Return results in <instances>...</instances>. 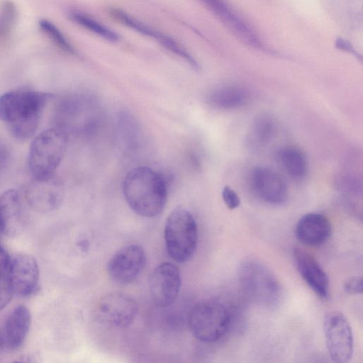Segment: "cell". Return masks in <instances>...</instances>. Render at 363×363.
<instances>
[{
	"label": "cell",
	"instance_id": "obj_13",
	"mask_svg": "<svg viewBox=\"0 0 363 363\" xmlns=\"http://www.w3.org/2000/svg\"><path fill=\"white\" fill-rule=\"evenodd\" d=\"M10 278L13 294L28 297L39 289L40 271L35 258L27 253H18L11 258Z\"/></svg>",
	"mask_w": 363,
	"mask_h": 363
},
{
	"label": "cell",
	"instance_id": "obj_11",
	"mask_svg": "<svg viewBox=\"0 0 363 363\" xmlns=\"http://www.w3.org/2000/svg\"><path fill=\"white\" fill-rule=\"evenodd\" d=\"M64 197L62 182L54 175L43 179H33L25 189L28 205L39 213H48L57 208Z\"/></svg>",
	"mask_w": 363,
	"mask_h": 363
},
{
	"label": "cell",
	"instance_id": "obj_31",
	"mask_svg": "<svg viewBox=\"0 0 363 363\" xmlns=\"http://www.w3.org/2000/svg\"><path fill=\"white\" fill-rule=\"evenodd\" d=\"M10 159V151L6 144L0 140V172L8 165Z\"/></svg>",
	"mask_w": 363,
	"mask_h": 363
},
{
	"label": "cell",
	"instance_id": "obj_7",
	"mask_svg": "<svg viewBox=\"0 0 363 363\" xmlns=\"http://www.w3.org/2000/svg\"><path fill=\"white\" fill-rule=\"evenodd\" d=\"M323 328L327 350L332 360L337 363L349 362L353 354L354 339L345 316L338 311L328 313Z\"/></svg>",
	"mask_w": 363,
	"mask_h": 363
},
{
	"label": "cell",
	"instance_id": "obj_25",
	"mask_svg": "<svg viewBox=\"0 0 363 363\" xmlns=\"http://www.w3.org/2000/svg\"><path fill=\"white\" fill-rule=\"evenodd\" d=\"M39 27L42 32L62 50L72 55L76 53L72 45L52 22L47 19H41L39 21Z\"/></svg>",
	"mask_w": 363,
	"mask_h": 363
},
{
	"label": "cell",
	"instance_id": "obj_21",
	"mask_svg": "<svg viewBox=\"0 0 363 363\" xmlns=\"http://www.w3.org/2000/svg\"><path fill=\"white\" fill-rule=\"evenodd\" d=\"M277 159L286 172L292 179H303L308 171V162L304 152L295 146H286L277 152Z\"/></svg>",
	"mask_w": 363,
	"mask_h": 363
},
{
	"label": "cell",
	"instance_id": "obj_29",
	"mask_svg": "<svg viewBox=\"0 0 363 363\" xmlns=\"http://www.w3.org/2000/svg\"><path fill=\"white\" fill-rule=\"evenodd\" d=\"M345 291L350 294H357L362 292L363 281L360 276H354L347 279L344 284Z\"/></svg>",
	"mask_w": 363,
	"mask_h": 363
},
{
	"label": "cell",
	"instance_id": "obj_24",
	"mask_svg": "<svg viewBox=\"0 0 363 363\" xmlns=\"http://www.w3.org/2000/svg\"><path fill=\"white\" fill-rule=\"evenodd\" d=\"M120 135L122 141L130 149L136 147L140 138V128L132 116L125 113L120 116Z\"/></svg>",
	"mask_w": 363,
	"mask_h": 363
},
{
	"label": "cell",
	"instance_id": "obj_27",
	"mask_svg": "<svg viewBox=\"0 0 363 363\" xmlns=\"http://www.w3.org/2000/svg\"><path fill=\"white\" fill-rule=\"evenodd\" d=\"M17 16L15 4L4 1L0 7V38L6 35L13 28Z\"/></svg>",
	"mask_w": 363,
	"mask_h": 363
},
{
	"label": "cell",
	"instance_id": "obj_30",
	"mask_svg": "<svg viewBox=\"0 0 363 363\" xmlns=\"http://www.w3.org/2000/svg\"><path fill=\"white\" fill-rule=\"evenodd\" d=\"M11 257L7 252L0 246V281L10 278Z\"/></svg>",
	"mask_w": 363,
	"mask_h": 363
},
{
	"label": "cell",
	"instance_id": "obj_5",
	"mask_svg": "<svg viewBox=\"0 0 363 363\" xmlns=\"http://www.w3.org/2000/svg\"><path fill=\"white\" fill-rule=\"evenodd\" d=\"M238 281L246 296L264 306L276 305L281 297V286L275 276L261 262L248 259L238 269Z\"/></svg>",
	"mask_w": 363,
	"mask_h": 363
},
{
	"label": "cell",
	"instance_id": "obj_8",
	"mask_svg": "<svg viewBox=\"0 0 363 363\" xmlns=\"http://www.w3.org/2000/svg\"><path fill=\"white\" fill-rule=\"evenodd\" d=\"M99 320L114 328H126L134 320L138 313V304L130 296L118 292L103 296L96 309Z\"/></svg>",
	"mask_w": 363,
	"mask_h": 363
},
{
	"label": "cell",
	"instance_id": "obj_19",
	"mask_svg": "<svg viewBox=\"0 0 363 363\" xmlns=\"http://www.w3.org/2000/svg\"><path fill=\"white\" fill-rule=\"evenodd\" d=\"M235 34L254 46L259 45L250 28L231 9L224 0H200Z\"/></svg>",
	"mask_w": 363,
	"mask_h": 363
},
{
	"label": "cell",
	"instance_id": "obj_16",
	"mask_svg": "<svg viewBox=\"0 0 363 363\" xmlns=\"http://www.w3.org/2000/svg\"><path fill=\"white\" fill-rule=\"evenodd\" d=\"M294 258L301 277L319 296L328 295V277L318 262L308 252L300 248L294 250Z\"/></svg>",
	"mask_w": 363,
	"mask_h": 363
},
{
	"label": "cell",
	"instance_id": "obj_12",
	"mask_svg": "<svg viewBox=\"0 0 363 363\" xmlns=\"http://www.w3.org/2000/svg\"><path fill=\"white\" fill-rule=\"evenodd\" d=\"M63 118L65 121L60 126L67 129H77L81 133L92 130L99 118V106L96 101L85 96H75L69 98L62 106Z\"/></svg>",
	"mask_w": 363,
	"mask_h": 363
},
{
	"label": "cell",
	"instance_id": "obj_4",
	"mask_svg": "<svg viewBox=\"0 0 363 363\" xmlns=\"http://www.w3.org/2000/svg\"><path fill=\"white\" fill-rule=\"evenodd\" d=\"M164 240L169 256L184 263L194 255L198 241V229L193 215L183 207L174 208L167 218Z\"/></svg>",
	"mask_w": 363,
	"mask_h": 363
},
{
	"label": "cell",
	"instance_id": "obj_3",
	"mask_svg": "<svg viewBox=\"0 0 363 363\" xmlns=\"http://www.w3.org/2000/svg\"><path fill=\"white\" fill-rule=\"evenodd\" d=\"M67 133L60 127L41 132L32 141L28 163L33 179L54 175L67 149Z\"/></svg>",
	"mask_w": 363,
	"mask_h": 363
},
{
	"label": "cell",
	"instance_id": "obj_23",
	"mask_svg": "<svg viewBox=\"0 0 363 363\" xmlns=\"http://www.w3.org/2000/svg\"><path fill=\"white\" fill-rule=\"evenodd\" d=\"M109 13L113 18L121 22L126 27L131 28L143 35L155 39L160 44L162 43L166 35L147 26L120 9L111 8L109 10Z\"/></svg>",
	"mask_w": 363,
	"mask_h": 363
},
{
	"label": "cell",
	"instance_id": "obj_20",
	"mask_svg": "<svg viewBox=\"0 0 363 363\" xmlns=\"http://www.w3.org/2000/svg\"><path fill=\"white\" fill-rule=\"evenodd\" d=\"M248 91L239 86L226 85L213 89L208 95V102L213 107L230 110L238 108L249 100Z\"/></svg>",
	"mask_w": 363,
	"mask_h": 363
},
{
	"label": "cell",
	"instance_id": "obj_22",
	"mask_svg": "<svg viewBox=\"0 0 363 363\" xmlns=\"http://www.w3.org/2000/svg\"><path fill=\"white\" fill-rule=\"evenodd\" d=\"M69 18L108 41L115 43L119 40L120 37L117 33L83 12L72 11L69 13Z\"/></svg>",
	"mask_w": 363,
	"mask_h": 363
},
{
	"label": "cell",
	"instance_id": "obj_1",
	"mask_svg": "<svg viewBox=\"0 0 363 363\" xmlns=\"http://www.w3.org/2000/svg\"><path fill=\"white\" fill-rule=\"evenodd\" d=\"M52 97L48 93L14 90L0 96V120L8 123L12 135L25 140L36 132L44 107Z\"/></svg>",
	"mask_w": 363,
	"mask_h": 363
},
{
	"label": "cell",
	"instance_id": "obj_9",
	"mask_svg": "<svg viewBox=\"0 0 363 363\" xmlns=\"http://www.w3.org/2000/svg\"><path fill=\"white\" fill-rule=\"evenodd\" d=\"M148 284L155 305L169 306L176 300L181 288L180 271L171 262L160 263L150 274Z\"/></svg>",
	"mask_w": 363,
	"mask_h": 363
},
{
	"label": "cell",
	"instance_id": "obj_17",
	"mask_svg": "<svg viewBox=\"0 0 363 363\" xmlns=\"http://www.w3.org/2000/svg\"><path fill=\"white\" fill-rule=\"evenodd\" d=\"M295 233L301 242L308 246H319L330 237L331 225L325 216L309 213L299 219Z\"/></svg>",
	"mask_w": 363,
	"mask_h": 363
},
{
	"label": "cell",
	"instance_id": "obj_33",
	"mask_svg": "<svg viewBox=\"0 0 363 363\" xmlns=\"http://www.w3.org/2000/svg\"><path fill=\"white\" fill-rule=\"evenodd\" d=\"M1 233V232H0Z\"/></svg>",
	"mask_w": 363,
	"mask_h": 363
},
{
	"label": "cell",
	"instance_id": "obj_15",
	"mask_svg": "<svg viewBox=\"0 0 363 363\" xmlns=\"http://www.w3.org/2000/svg\"><path fill=\"white\" fill-rule=\"evenodd\" d=\"M25 217L21 197L14 189L4 191L0 196V232L9 238L21 235Z\"/></svg>",
	"mask_w": 363,
	"mask_h": 363
},
{
	"label": "cell",
	"instance_id": "obj_18",
	"mask_svg": "<svg viewBox=\"0 0 363 363\" xmlns=\"http://www.w3.org/2000/svg\"><path fill=\"white\" fill-rule=\"evenodd\" d=\"M31 323L29 309L24 305L16 306L8 315L2 335L4 347L11 350L18 349L28 333Z\"/></svg>",
	"mask_w": 363,
	"mask_h": 363
},
{
	"label": "cell",
	"instance_id": "obj_10",
	"mask_svg": "<svg viewBox=\"0 0 363 363\" xmlns=\"http://www.w3.org/2000/svg\"><path fill=\"white\" fill-rule=\"evenodd\" d=\"M146 262L145 253L138 245L118 250L109 259L107 270L110 277L121 284L133 282L142 273Z\"/></svg>",
	"mask_w": 363,
	"mask_h": 363
},
{
	"label": "cell",
	"instance_id": "obj_26",
	"mask_svg": "<svg viewBox=\"0 0 363 363\" xmlns=\"http://www.w3.org/2000/svg\"><path fill=\"white\" fill-rule=\"evenodd\" d=\"M274 129L273 119L266 115L261 116L254 123L252 130V139L259 144L265 143L272 137Z\"/></svg>",
	"mask_w": 363,
	"mask_h": 363
},
{
	"label": "cell",
	"instance_id": "obj_6",
	"mask_svg": "<svg viewBox=\"0 0 363 363\" xmlns=\"http://www.w3.org/2000/svg\"><path fill=\"white\" fill-rule=\"evenodd\" d=\"M230 321V316L226 307L215 301L197 303L191 310L188 318L193 335L205 342L220 339L227 332Z\"/></svg>",
	"mask_w": 363,
	"mask_h": 363
},
{
	"label": "cell",
	"instance_id": "obj_2",
	"mask_svg": "<svg viewBox=\"0 0 363 363\" xmlns=\"http://www.w3.org/2000/svg\"><path fill=\"white\" fill-rule=\"evenodd\" d=\"M123 193L130 208L146 218L159 216L167 197L164 177L148 167H138L128 173L123 182Z\"/></svg>",
	"mask_w": 363,
	"mask_h": 363
},
{
	"label": "cell",
	"instance_id": "obj_14",
	"mask_svg": "<svg viewBox=\"0 0 363 363\" xmlns=\"http://www.w3.org/2000/svg\"><path fill=\"white\" fill-rule=\"evenodd\" d=\"M250 184L257 197L268 204L281 205L287 199L288 189L284 180L269 167L255 168L250 177Z\"/></svg>",
	"mask_w": 363,
	"mask_h": 363
},
{
	"label": "cell",
	"instance_id": "obj_32",
	"mask_svg": "<svg viewBox=\"0 0 363 363\" xmlns=\"http://www.w3.org/2000/svg\"><path fill=\"white\" fill-rule=\"evenodd\" d=\"M4 347V342H3V338H2V335L1 333H0V350Z\"/></svg>",
	"mask_w": 363,
	"mask_h": 363
},
{
	"label": "cell",
	"instance_id": "obj_28",
	"mask_svg": "<svg viewBox=\"0 0 363 363\" xmlns=\"http://www.w3.org/2000/svg\"><path fill=\"white\" fill-rule=\"evenodd\" d=\"M222 198L225 206L230 210L240 206V200L237 193L229 186H225L222 191Z\"/></svg>",
	"mask_w": 363,
	"mask_h": 363
}]
</instances>
